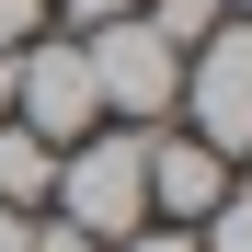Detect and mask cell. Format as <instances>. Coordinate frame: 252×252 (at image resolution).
Listing matches in <instances>:
<instances>
[{"instance_id":"1","label":"cell","mask_w":252,"mask_h":252,"mask_svg":"<svg viewBox=\"0 0 252 252\" xmlns=\"http://www.w3.org/2000/svg\"><path fill=\"white\" fill-rule=\"evenodd\" d=\"M46 206H58L69 229H92L103 252L126 229H149V126H92V138H69Z\"/></svg>"},{"instance_id":"2","label":"cell","mask_w":252,"mask_h":252,"mask_svg":"<svg viewBox=\"0 0 252 252\" xmlns=\"http://www.w3.org/2000/svg\"><path fill=\"white\" fill-rule=\"evenodd\" d=\"M80 58H92V103H103V126H172V103H184V46H160L149 12L92 23V34H80Z\"/></svg>"},{"instance_id":"3","label":"cell","mask_w":252,"mask_h":252,"mask_svg":"<svg viewBox=\"0 0 252 252\" xmlns=\"http://www.w3.org/2000/svg\"><path fill=\"white\" fill-rule=\"evenodd\" d=\"M184 138H206L218 160H252V34L218 23L206 46H184Z\"/></svg>"},{"instance_id":"4","label":"cell","mask_w":252,"mask_h":252,"mask_svg":"<svg viewBox=\"0 0 252 252\" xmlns=\"http://www.w3.org/2000/svg\"><path fill=\"white\" fill-rule=\"evenodd\" d=\"M12 126H34L46 149H69V138H92V126H103L80 34H34V46L12 58Z\"/></svg>"},{"instance_id":"5","label":"cell","mask_w":252,"mask_h":252,"mask_svg":"<svg viewBox=\"0 0 252 252\" xmlns=\"http://www.w3.org/2000/svg\"><path fill=\"white\" fill-rule=\"evenodd\" d=\"M218 195H229V160L206 138H184V126H149V218L160 229H195Z\"/></svg>"},{"instance_id":"6","label":"cell","mask_w":252,"mask_h":252,"mask_svg":"<svg viewBox=\"0 0 252 252\" xmlns=\"http://www.w3.org/2000/svg\"><path fill=\"white\" fill-rule=\"evenodd\" d=\"M46 195H58V149L34 138V126H12V115H0V206H12V218H34Z\"/></svg>"},{"instance_id":"7","label":"cell","mask_w":252,"mask_h":252,"mask_svg":"<svg viewBox=\"0 0 252 252\" xmlns=\"http://www.w3.org/2000/svg\"><path fill=\"white\" fill-rule=\"evenodd\" d=\"M218 23H229V0H149V34L160 46H206Z\"/></svg>"},{"instance_id":"8","label":"cell","mask_w":252,"mask_h":252,"mask_svg":"<svg viewBox=\"0 0 252 252\" xmlns=\"http://www.w3.org/2000/svg\"><path fill=\"white\" fill-rule=\"evenodd\" d=\"M195 252H252V184H229V195L195 218Z\"/></svg>"},{"instance_id":"9","label":"cell","mask_w":252,"mask_h":252,"mask_svg":"<svg viewBox=\"0 0 252 252\" xmlns=\"http://www.w3.org/2000/svg\"><path fill=\"white\" fill-rule=\"evenodd\" d=\"M46 23H58L46 0H0V58H23V46H34V34H46Z\"/></svg>"},{"instance_id":"10","label":"cell","mask_w":252,"mask_h":252,"mask_svg":"<svg viewBox=\"0 0 252 252\" xmlns=\"http://www.w3.org/2000/svg\"><path fill=\"white\" fill-rule=\"evenodd\" d=\"M46 12H69V34H92V23H126V12H149V0H46Z\"/></svg>"},{"instance_id":"11","label":"cell","mask_w":252,"mask_h":252,"mask_svg":"<svg viewBox=\"0 0 252 252\" xmlns=\"http://www.w3.org/2000/svg\"><path fill=\"white\" fill-rule=\"evenodd\" d=\"M23 252H103V241H92V229H69V218H46V229H34Z\"/></svg>"},{"instance_id":"12","label":"cell","mask_w":252,"mask_h":252,"mask_svg":"<svg viewBox=\"0 0 252 252\" xmlns=\"http://www.w3.org/2000/svg\"><path fill=\"white\" fill-rule=\"evenodd\" d=\"M115 252H195V229H160V218H149V229H126Z\"/></svg>"},{"instance_id":"13","label":"cell","mask_w":252,"mask_h":252,"mask_svg":"<svg viewBox=\"0 0 252 252\" xmlns=\"http://www.w3.org/2000/svg\"><path fill=\"white\" fill-rule=\"evenodd\" d=\"M34 241V218H12V206H0V252H23Z\"/></svg>"},{"instance_id":"14","label":"cell","mask_w":252,"mask_h":252,"mask_svg":"<svg viewBox=\"0 0 252 252\" xmlns=\"http://www.w3.org/2000/svg\"><path fill=\"white\" fill-rule=\"evenodd\" d=\"M0 115H12V58H0Z\"/></svg>"},{"instance_id":"15","label":"cell","mask_w":252,"mask_h":252,"mask_svg":"<svg viewBox=\"0 0 252 252\" xmlns=\"http://www.w3.org/2000/svg\"><path fill=\"white\" fill-rule=\"evenodd\" d=\"M229 23H241V34H252V0H229Z\"/></svg>"}]
</instances>
